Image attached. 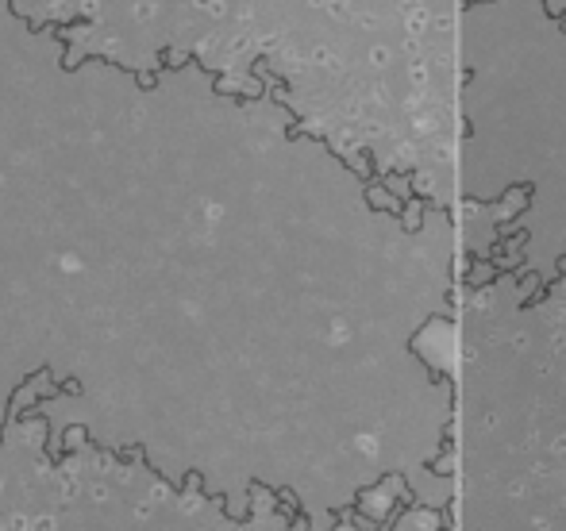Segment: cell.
Returning a JSON list of instances; mask_svg holds the SVG:
<instances>
[{"mask_svg": "<svg viewBox=\"0 0 566 531\" xmlns=\"http://www.w3.org/2000/svg\"><path fill=\"white\" fill-rule=\"evenodd\" d=\"M0 89V428L101 447L232 512L343 473L332 235L301 146L185 70Z\"/></svg>", "mask_w": 566, "mask_h": 531, "instance_id": "1", "label": "cell"}, {"mask_svg": "<svg viewBox=\"0 0 566 531\" xmlns=\"http://www.w3.org/2000/svg\"><path fill=\"white\" fill-rule=\"evenodd\" d=\"M0 531H301L274 493L232 512L201 485H174L101 447L51 451L31 423L0 428Z\"/></svg>", "mask_w": 566, "mask_h": 531, "instance_id": "2", "label": "cell"}]
</instances>
